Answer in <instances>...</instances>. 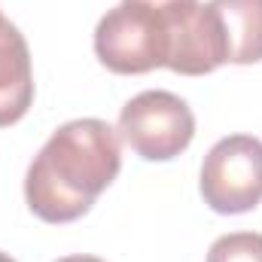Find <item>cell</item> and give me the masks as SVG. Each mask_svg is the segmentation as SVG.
I'll use <instances>...</instances> for the list:
<instances>
[{
    "label": "cell",
    "instance_id": "cell-5",
    "mask_svg": "<svg viewBox=\"0 0 262 262\" xmlns=\"http://www.w3.org/2000/svg\"><path fill=\"white\" fill-rule=\"evenodd\" d=\"M34 104V67L21 31L0 12V128L15 125Z\"/></svg>",
    "mask_w": 262,
    "mask_h": 262
},
{
    "label": "cell",
    "instance_id": "cell-3",
    "mask_svg": "<svg viewBox=\"0 0 262 262\" xmlns=\"http://www.w3.org/2000/svg\"><path fill=\"white\" fill-rule=\"evenodd\" d=\"M119 137L146 162H171L192 143L195 116L174 92H140L119 113Z\"/></svg>",
    "mask_w": 262,
    "mask_h": 262
},
{
    "label": "cell",
    "instance_id": "cell-4",
    "mask_svg": "<svg viewBox=\"0 0 262 262\" xmlns=\"http://www.w3.org/2000/svg\"><path fill=\"white\" fill-rule=\"evenodd\" d=\"M201 198L213 213H247L262 201V140L232 134L210 146L201 165Z\"/></svg>",
    "mask_w": 262,
    "mask_h": 262
},
{
    "label": "cell",
    "instance_id": "cell-9",
    "mask_svg": "<svg viewBox=\"0 0 262 262\" xmlns=\"http://www.w3.org/2000/svg\"><path fill=\"white\" fill-rule=\"evenodd\" d=\"M58 262H104V259H98V256H85V253H79V256H64V259H58Z\"/></svg>",
    "mask_w": 262,
    "mask_h": 262
},
{
    "label": "cell",
    "instance_id": "cell-1",
    "mask_svg": "<svg viewBox=\"0 0 262 262\" xmlns=\"http://www.w3.org/2000/svg\"><path fill=\"white\" fill-rule=\"evenodd\" d=\"M122 168L119 131L104 119H73L52 131L25 177V201L43 223H73L92 210Z\"/></svg>",
    "mask_w": 262,
    "mask_h": 262
},
{
    "label": "cell",
    "instance_id": "cell-2",
    "mask_svg": "<svg viewBox=\"0 0 262 262\" xmlns=\"http://www.w3.org/2000/svg\"><path fill=\"white\" fill-rule=\"evenodd\" d=\"M192 12L162 15L156 9L122 0L119 6L107 9V15L98 21L95 55L107 70L122 73V76H137V73H149L156 67H168L174 43H177L183 25L192 18Z\"/></svg>",
    "mask_w": 262,
    "mask_h": 262
},
{
    "label": "cell",
    "instance_id": "cell-7",
    "mask_svg": "<svg viewBox=\"0 0 262 262\" xmlns=\"http://www.w3.org/2000/svg\"><path fill=\"white\" fill-rule=\"evenodd\" d=\"M207 262H262L259 232H232L210 244Z\"/></svg>",
    "mask_w": 262,
    "mask_h": 262
},
{
    "label": "cell",
    "instance_id": "cell-10",
    "mask_svg": "<svg viewBox=\"0 0 262 262\" xmlns=\"http://www.w3.org/2000/svg\"><path fill=\"white\" fill-rule=\"evenodd\" d=\"M0 262H15V259H12L9 253H3V250H0Z\"/></svg>",
    "mask_w": 262,
    "mask_h": 262
},
{
    "label": "cell",
    "instance_id": "cell-8",
    "mask_svg": "<svg viewBox=\"0 0 262 262\" xmlns=\"http://www.w3.org/2000/svg\"><path fill=\"white\" fill-rule=\"evenodd\" d=\"M125 3H137L146 9H156L162 15H186L198 6V0H125Z\"/></svg>",
    "mask_w": 262,
    "mask_h": 262
},
{
    "label": "cell",
    "instance_id": "cell-6",
    "mask_svg": "<svg viewBox=\"0 0 262 262\" xmlns=\"http://www.w3.org/2000/svg\"><path fill=\"white\" fill-rule=\"evenodd\" d=\"M220 15L229 64H256L262 61V0H210Z\"/></svg>",
    "mask_w": 262,
    "mask_h": 262
}]
</instances>
